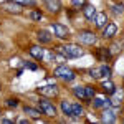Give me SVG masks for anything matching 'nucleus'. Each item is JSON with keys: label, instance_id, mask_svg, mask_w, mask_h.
Instances as JSON below:
<instances>
[{"label": "nucleus", "instance_id": "1", "mask_svg": "<svg viewBox=\"0 0 124 124\" xmlns=\"http://www.w3.org/2000/svg\"><path fill=\"white\" fill-rule=\"evenodd\" d=\"M58 51H60L65 58H79V56H83V50L78 46V45H65V46L58 48Z\"/></svg>", "mask_w": 124, "mask_h": 124}, {"label": "nucleus", "instance_id": "2", "mask_svg": "<svg viewBox=\"0 0 124 124\" xmlns=\"http://www.w3.org/2000/svg\"><path fill=\"white\" fill-rule=\"evenodd\" d=\"M55 76L63 78L65 81H73V79L76 78V75H75L70 68H66V66H58L56 70H55Z\"/></svg>", "mask_w": 124, "mask_h": 124}, {"label": "nucleus", "instance_id": "3", "mask_svg": "<svg viewBox=\"0 0 124 124\" xmlns=\"http://www.w3.org/2000/svg\"><path fill=\"white\" fill-rule=\"evenodd\" d=\"M38 104H40V109H41V113L43 114H46V116H56V108L51 104L50 101H46V99H40L38 101Z\"/></svg>", "mask_w": 124, "mask_h": 124}, {"label": "nucleus", "instance_id": "4", "mask_svg": "<svg viewBox=\"0 0 124 124\" xmlns=\"http://www.w3.org/2000/svg\"><path fill=\"white\" fill-rule=\"evenodd\" d=\"M3 8L7 10L8 13H13V15H20L22 12H23V5L17 2V0H12V2H7V3H3Z\"/></svg>", "mask_w": 124, "mask_h": 124}, {"label": "nucleus", "instance_id": "5", "mask_svg": "<svg viewBox=\"0 0 124 124\" xmlns=\"http://www.w3.org/2000/svg\"><path fill=\"white\" fill-rule=\"evenodd\" d=\"M51 28H53V31H55V35H56L58 38H68V37H70L68 28L65 25H61V23H53Z\"/></svg>", "mask_w": 124, "mask_h": 124}, {"label": "nucleus", "instance_id": "6", "mask_svg": "<svg viewBox=\"0 0 124 124\" xmlns=\"http://www.w3.org/2000/svg\"><path fill=\"white\" fill-rule=\"evenodd\" d=\"M38 93L43 96H48V98H55L58 94V88L55 85L53 86H41V88H38Z\"/></svg>", "mask_w": 124, "mask_h": 124}, {"label": "nucleus", "instance_id": "7", "mask_svg": "<svg viewBox=\"0 0 124 124\" xmlns=\"http://www.w3.org/2000/svg\"><path fill=\"white\" fill-rule=\"evenodd\" d=\"M116 31H117V27H116L114 23H106L104 27H103V37L104 38H113L116 35Z\"/></svg>", "mask_w": 124, "mask_h": 124}, {"label": "nucleus", "instance_id": "8", "mask_svg": "<svg viewBox=\"0 0 124 124\" xmlns=\"http://www.w3.org/2000/svg\"><path fill=\"white\" fill-rule=\"evenodd\" d=\"M79 40L86 45H93L96 43V35L93 31H83V33H79Z\"/></svg>", "mask_w": 124, "mask_h": 124}, {"label": "nucleus", "instance_id": "9", "mask_svg": "<svg viewBox=\"0 0 124 124\" xmlns=\"http://www.w3.org/2000/svg\"><path fill=\"white\" fill-rule=\"evenodd\" d=\"M43 2H45L46 8L50 10V12H53V13L60 12V8H61V3H60V0H43Z\"/></svg>", "mask_w": 124, "mask_h": 124}, {"label": "nucleus", "instance_id": "10", "mask_svg": "<svg viewBox=\"0 0 124 124\" xmlns=\"http://www.w3.org/2000/svg\"><path fill=\"white\" fill-rule=\"evenodd\" d=\"M94 25L98 27V28H103L106 23H108V17H106V13L104 12H101V13H96V17H94Z\"/></svg>", "mask_w": 124, "mask_h": 124}, {"label": "nucleus", "instance_id": "11", "mask_svg": "<svg viewBox=\"0 0 124 124\" xmlns=\"http://www.w3.org/2000/svg\"><path fill=\"white\" fill-rule=\"evenodd\" d=\"M103 121H104V123H114L116 121V109L114 108L106 109L104 114H103Z\"/></svg>", "mask_w": 124, "mask_h": 124}, {"label": "nucleus", "instance_id": "12", "mask_svg": "<svg viewBox=\"0 0 124 124\" xmlns=\"http://www.w3.org/2000/svg\"><path fill=\"white\" fill-rule=\"evenodd\" d=\"M83 13H85V17L88 20H94V17H96V8L93 7V5H85L83 7Z\"/></svg>", "mask_w": 124, "mask_h": 124}, {"label": "nucleus", "instance_id": "13", "mask_svg": "<svg viewBox=\"0 0 124 124\" xmlns=\"http://www.w3.org/2000/svg\"><path fill=\"white\" fill-rule=\"evenodd\" d=\"M37 37H38L40 43H50V41L53 40V37H51V35L48 33L46 30H40V31H38V35H37Z\"/></svg>", "mask_w": 124, "mask_h": 124}, {"label": "nucleus", "instance_id": "14", "mask_svg": "<svg viewBox=\"0 0 124 124\" xmlns=\"http://www.w3.org/2000/svg\"><path fill=\"white\" fill-rule=\"evenodd\" d=\"M30 55H31L33 58H37V60H41L45 53H43V48H40V46H31V48H30Z\"/></svg>", "mask_w": 124, "mask_h": 124}, {"label": "nucleus", "instance_id": "15", "mask_svg": "<svg viewBox=\"0 0 124 124\" xmlns=\"http://www.w3.org/2000/svg\"><path fill=\"white\" fill-rule=\"evenodd\" d=\"M25 114H28V116H31V117H35V119H38L40 117V114H41V109H33V108H30V106H25Z\"/></svg>", "mask_w": 124, "mask_h": 124}, {"label": "nucleus", "instance_id": "16", "mask_svg": "<svg viewBox=\"0 0 124 124\" xmlns=\"http://www.w3.org/2000/svg\"><path fill=\"white\" fill-rule=\"evenodd\" d=\"M98 71H99V78H109L111 76V68L103 65V66L98 68Z\"/></svg>", "mask_w": 124, "mask_h": 124}, {"label": "nucleus", "instance_id": "17", "mask_svg": "<svg viewBox=\"0 0 124 124\" xmlns=\"http://www.w3.org/2000/svg\"><path fill=\"white\" fill-rule=\"evenodd\" d=\"M61 111H63V114L66 116H73V109H71V104L68 103V101H61Z\"/></svg>", "mask_w": 124, "mask_h": 124}, {"label": "nucleus", "instance_id": "18", "mask_svg": "<svg viewBox=\"0 0 124 124\" xmlns=\"http://www.w3.org/2000/svg\"><path fill=\"white\" fill-rule=\"evenodd\" d=\"M103 89H104L106 93H109V94L116 93V86H114L113 81H104V83H103Z\"/></svg>", "mask_w": 124, "mask_h": 124}, {"label": "nucleus", "instance_id": "19", "mask_svg": "<svg viewBox=\"0 0 124 124\" xmlns=\"http://www.w3.org/2000/svg\"><path fill=\"white\" fill-rule=\"evenodd\" d=\"M73 93H75V96H76V98H79V99H88V96H86V93H85V88L76 86V88L73 89Z\"/></svg>", "mask_w": 124, "mask_h": 124}, {"label": "nucleus", "instance_id": "20", "mask_svg": "<svg viewBox=\"0 0 124 124\" xmlns=\"http://www.w3.org/2000/svg\"><path fill=\"white\" fill-rule=\"evenodd\" d=\"M93 106H94V108H101V106H106V108H108V106H109V101H108V99L104 101L103 98H94Z\"/></svg>", "mask_w": 124, "mask_h": 124}, {"label": "nucleus", "instance_id": "21", "mask_svg": "<svg viewBox=\"0 0 124 124\" xmlns=\"http://www.w3.org/2000/svg\"><path fill=\"white\" fill-rule=\"evenodd\" d=\"M71 109H73V116H75V117L83 116V108L79 104H71Z\"/></svg>", "mask_w": 124, "mask_h": 124}, {"label": "nucleus", "instance_id": "22", "mask_svg": "<svg viewBox=\"0 0 124 124\" xmlns=\"http://www.w3.org/2000/svg\"><path fill=\"white\" fill-rule=\"evenodd\" d=\"M85 93L88 96V99H91V98H94V88H91V86H85Z\"/></svg>", "mask_w": 124, "mask_h": 124}, {"label": "nucleus", "instance_id": "23", "mask_svg": "<svg viewBox=\"0 0 124 124\" xmlns=\"http://www.w3.org/2000/svg\"><path fill=\"white\" fill-rule=\"evenodd\" d=\"M30 17H31V20H37V22H38V20H41L43 15H41V12H38V10H33V12L30 13Z\"/></svg>", "mask_w": 124, "mask_h": 124}, {"label": "nucleus", "instance_id": "24", "mask_svg": "<svg viewBox=\"0 0 124 124\" xmlns=\"http://www.w3.org/2000/svg\"><path fill=\"white\" fill-rule=\"evenodd\" d=\"M7 106H10V108H17V106H18V99H17V98H10L8 101H7Z\"/></svg>", "mask_w": 124, "mask_h": 124}, {"label": "nucleus", "instance_id": "25", "mask_svg": "<svg viewBox=\"0 0 124 124\" xmlns=\"http://www.w3.org/2000/svg\"><path fill=\"white\" fill-rule=\"evenodd\" d=\"M117 51H121V45H119V43H114V45L111 46V53H117Z\"/></svg>", "mask_w": 124, "mask_h": 124}, {"label": "nucleus", "instance_id": "26", "mask_svg": "<svg viewBox=\"0 0 124 124\" xmlns=\"http://www.w3.org/2000/svg\"><path fill=\"white\" fill-rule=\"evenodd\" d=\"M123 12H124V5H121V3L114 5V13H123Z\"/></svg>", "mask_w": 124, "mask_h": 124}, {"label": "nucleus", "instance_id": "27", "mask_svg": "<svg viewBox=\"0 0 124 124\" xmlns=\"http://www.w3.org/2000/svg\"><path fill=\"white\" fill-rule=\"evenodd\" d=\"M89 75H91L93 78H99V71H98V68H94V70H91V71H89Z\"/></svg>", "mask_w": 124, "mask_h": 124}, {"label": "nucleus", "instance_id": "28", "mask_svg": "<svg viewBox=\"0 0 124 124\" xmlns=\"http://www.w3.org/2000/svg\"><path fill=\"white\" fill-rule=\"evenodd\" d=\"M73 5H85V0H73Z\"/></svg>", "mask_w": 124, "mask_h": 124}, {"label": "nucleus", "instance_id": "29", "mask_svg": "<svg viewBox=\"0 0 124 124\" xmlns=\"http://www.w3.org/2000/svg\"><path fill=\"white\" fill-rule=\"evenodd\" d=\"M0 123H3V124H12V121H10V119H5V117H0Z\"/></svg>", "mask_w": 124, "mask_h": 124}, {"label": "nucleus", "instance_id": "30", "mask_svg": "<svg viewBox=\"0 0 124 124\" xmlns=\"http://www.w3.org/2000/svg\"><path fill=\"white\" fill-rule=\"evenodd\" d=\"M0 114H2V113H0Z\"/></svg>", "mask_w": 124, "mask_h": 124}]
</instances>
